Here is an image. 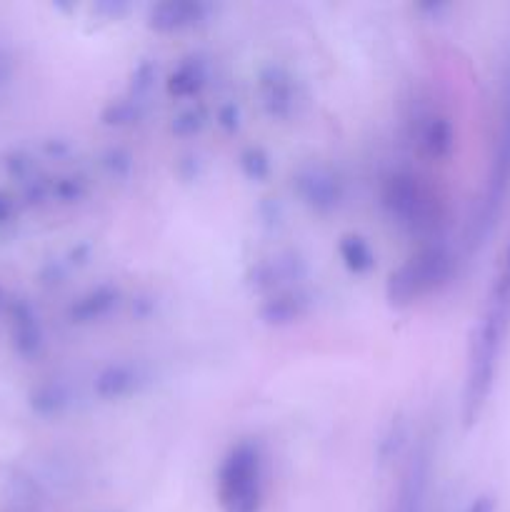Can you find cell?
I'll return each mask as SVG.
<instances>
[{
    "instance_id": "3",
    "label": "cell",
    "mask_w": 510,
    "mask_h": 512,
    "mask_svg": "<svg viewBox=\"0 0 510 512\" xmlns=\"http://www.w3.org/2000/svg\"><path fill=\"white\" fill-rule=\"evenodd\" d=\"M220 503L225 512H258L260 470L253 450H238L220 475Z\"/></svg>"
},
{
    "instance_id": "2",
    "label": "cell",
    "mask_w": 510,
    "mask_h": 512,
    "mask_svg": "<svg viewBox=\"0 0 510 512\" xmlns=\"http://www.w3.org/2000/svg\"><path fill=\"white\" fill-rule=\"evenodd\" d=\"M510 190V68L505 75L503 88V103H500V120H498V135H495V150H493V165H490L488 185H485L483 203H480L478 220H475V238H483L495 223L503 205L505 195Z\"/></svg>"
},
{
    "instance_id": "1",
    "label": "cell",
    "mask_w": 510,
    "mask_h": 512,
    "mask_svg": "<svg viewBox=\"0 0 510 512\" xmlns=\"http://www.w3.org/2000/svg\"><path fill=\"white\" fill-rule=\"evenodd\" d=\"M510 333V243L498 265L483 310L475 323L468 350V370H465L463 390V418L465 423H478L485 403L493 390L498 373L500 353Z\"/></svg>"
},
{
    "instance_id": "4",
    "label": "cell",
    "mask_w": 510,
    "mask_h": 512,
    "mask_svg": "<svg viewBox=\"0 0 510 512\" xmlns=\"http://www.w3.org/2000/svg\"><path fill=\"white\" fill-rule=\"evenodd\" d=\"M470 512H493V503H490L488 498H480L478 503H475L473 508H470Z\"/></svg>"
}]
</instances>
